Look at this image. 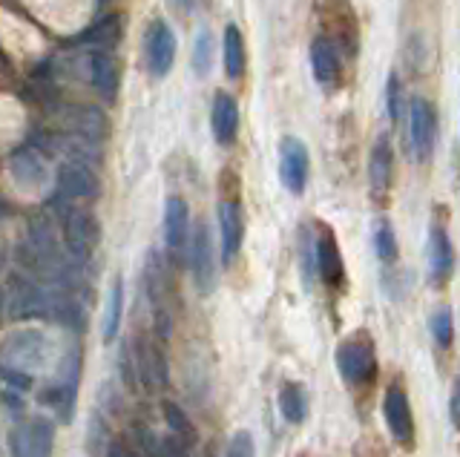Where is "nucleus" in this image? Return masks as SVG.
I'll list each match as a JSON object with an SVG mask.
<instances>
[{
	"label": "nucleus",
	"instance_id": "obj_29",
	"mask_svg": "<svg viewBox=\"0 0 460 457\" xmlns=\"http://www.w3.org/2000/svg\"><path fill=\"white\" fill-rule=\"evenodd\" d=\"M383 95H385V113H389V118H392L394 124H401L406 98H403V83H401V78L394 75V72H392L389 83H385V92Z\"/></svg>",
	"mask_w": 460,
	"mask_h": 457
},
{
	"label": "nucleus",
	"instance_id": "obj_23",
	"mask_svg": "<svg viewBox=\"0 0 460 457\" xmlns=\"http://www.w3.org/2000/svg\"><path fill=\"white\" fill-rule=\"evenodd\" d=\"M222 58H225V72L227 78H239L242 72H245V38H242V32L236 23H230L225 29V41H222Z\"/></svg>",
	"mask_w": 460,
	"mask_h": 457
},
{
	"label": "nucleus",
	"instance_id": "obj_22",
	"mask_svg": "<svg viewBox=\"0 0 460 457\" xmlns=\"http://www.w3.org/2000/svg\"><path fill=\"white\" fill-rule=\"evenodd\" d=\"M280 412L290 426L305 423L308 417V394L299 382H285L280 389Z\"/></svg>",
	"mask_w": 460,
	"mask_h": 457
},
{
	"label": "nucleus",
	"instance_id": "obj_19",
	"mask_svg": "<svg viewBox=\"0 0 460 457\" xmlns=\"http://www.w3.org/2000/svg\"><path fill=\"white\" fill-rule=\"evenodd\" d=\"M392 173H394V150L389 138H380L369 155V182H371L374 196H383L385 190H389Z\"/></svg>",
	"mask_w": 460,
	"mask_h": 457
},
{
	"label": "nucleus",
	"instance_id": "obj_35",
	"mask_svg": "<svg viewBox=\"0 0 460 457\" xmlns=\"http://www.w3.org/2000/svg\"><path fill=\"white\" fill-rule=\"evenodd\" d=\"M162 457H190L187 454V443H181L178 437L162 440Z\"/></svg>",
	"mask_w": 460,
	"mask_h": 457
},
{
	"label": "nucleus",
	"instance_id": "obj_12",
	"mask_svg": "<svg viewBox=\"0 0 460 457\" xmlns=\"http://www.w3.org/2000/svg\"><path fill=\"white\" fill-rule=\"evenodd\" d=\"M190 239V210L187 201L181 196H171L164 201V245L173 250V254H181L187 248Z\"/></svg>",
	"mask_w": 460,
	"mask_h": 457
},
{
	"label": "nucleus",
	"instance_id": "obj_10",
	"mask_svg": "<svg viewBox=\"0 0 460 457\" xmlns=\"http://www.w3.org/2000/svg\"><path fill=\"white\" fill-rule=\"evenodd\" d=\"M58 193L78 201V199H95L99 196V178H95L92 167H87L83 162H67L58 170Z\"/></svg>",
	"mask_w": 460,
	"mask_h": 457
},
{
	"label": "nucleus",
	"instance_id": "obj_31",
	"mask_svg": "<svg viewBox=\"0 0 460 457\" xmlns=\"http://www.w3.org/2000/svg\"><path fill=\"white\" fill-rule=\"evenodd\" d=\"M132 437H136L139 452L147 457H162V440L155 437V431L147 423H132Z\"/></svg>",
	"mask_w": 460,
	"mask_h": 457
},
{
	"label": "nucleus",
	"instance_id": "obj_24",
	"mask_svg": "<svg viewBox=\"0 0 460 457\" xmlns=\"http://www.w3.org/2000/svg\"><path fill=\"white\" fill-rule=\"evenodd\" d=\"M162 414H164V423H167V429H171L173 437H178L181 443H187V446L190 443H196V426H193V420L187 417V412L178 403L164 400Z\"/></svg>",
	"mask_w": 460,
	"mask_h": 457
},
{
	"label": "nucleus",
	"instance_id": "obj_14",
	"mask_svg": "<svg viewBox=\"0 0 460 457\" xmlns=\"http://www.w3.org/2000/svg\"><path fill=\"white\" fill-rule=\"evenodd\" d=\"M210 130H213L216 144H222V147L234 144L239 132V104L234 95L216 92L213 106H210Z\"/></svg>",
	"mask_w": 460,
	"mask_h": 457
},
{
	"label": "nucleus",
	"instance_id": "obj_2",
	"mask_svg": "<svg viewBox=\"0 0 460 457\" xmlns=\"http://www.w3.org/2000/svg\"><path fill=\"white\" fill-rule=\"evenodd\" d=\"M334 363L340 368V374L351 386H369L377 377V351L369 334H354L351 340L340 343L334 354Z\"/></svg>",
	"mask_w": 460,
	"mask_h": 457
},
{
	"label": "nucleus",
	"instance_id": "obj_3",
	"mask_svg": "<svg viewBox=\"0 0 460 457\" xmlns=\"http://www.w3.org/2000/svg\"><path fill=\"white\" fill-rule=\"evenodd\" d=\"M55 452V423L46 417H35L29 423H20L9 435L12 457H52Z\"/></svg>",
	"mask_w": 460,
	"mask_h": 457
},
{
	"label": "nucleus",
	"instance_id": "obj_4",
	"mask_svg": "<svg viewBox=\"0 0 460 457\" xmlns=\"http://www.w3.org/2000/svg\"><path fill=\"white\" fill-rule=\"evenodd\" d=\"M308 176H311V162L305 144L294 136H285L280 144V182L285 185L288 193L302 196L305 193Z\"/></svg>",
	"mask_w": 460,
	"mask_h": 457
},
{
	"label": "nucleus",
	"instance_id": "obj_20",
	"mask_svg": "<svg viewBox=\"0 0 460 457\" xmlns=\"http://www.w3.org/2000/svg\"><path fill=\"white\" fill-rule=\"evenodd\" d=\"M6 308H9V317H15V319H20V317H38L41 311L46 308V296L35 285L20 282V285H15L9 291V305Z\"/></svg>",
	"mask_w": 460,
	"mask_h": 457
},
{
	"label": "nucleus",
	"instance_id": "obj_25",
	"mask_svg": "<svg viewBox=\"0 0 460 457\" xmlns=\"http://www.w3.org/2000/svg\"><path fill=\"white\" fill-rule=\"evenodd\" d=\"M75 394H78V386H72V382H55V386H50L44 394H41V400L55 408L58 417H60V423H69L72 420V406H75Z\"/></svg>",
	"mask_w": 460,
	"mask_h": 457
},
{
	"label": "nucleus",
	"instance_id": "obj_9",
	"mask_svg": "<svg viewBox=\"0 0 460 457\" xmlns=\"http://www.w3.org/2000/svg\"><path fill=\"white\" fill-rule=\"evenodd\" d=\"M64 239H67L69 254L83 262L101 239L99 222H95L90 213L69 208V210H64Z\"/></svg>",
	"mask_w": 460,
	"mask_h": 457
},
{
	"label": "nucleus",
	"instance_id": "obj_28",
	"mask_svg": "<svg viewBox=\"0 0 460 457\" xmlns=\"http://www.w3.org/2000/svg\"><path fill=\"white\" fill-rule=\"evenodd\" d=\"M429 331L434 336V343L440 348H449L452 345V336H455V319H452V311L449 308H438L434 314L429 317Z\"/></svg>",
	"mask_w": 460,
	"mask_h": 457
},
{
	"label": "nucleus",
	"instance_id": "obj_27",
	"mask_svg": "<svg viewBox=\"0 0 460 457\" xmlns=\"http://www.w3.org/2000/svg\"><path fill=\"white\" fill-rule=\"evenodd\" d=\"M190 67L196 72L199 78H204L208 72L213 69V35L208 29L199 32L196 43H193V58H190Z\"/></svg>",
	"mask_w": 460,
	"mask_h": 457
},
{
	"label": "nucleus",
	"instance_id": "obj_8",
	"mask_svg": "<svg viewBox=\"0 0 460 457\" xmlns=\"http://www.w3.org/2000/svg\"><path fill=\"white\" fill-rule=\"evenodd\" d=\"M383 414H385V426H389L392 437L397 443H403V446H411V440H415V417H411L408 394L401 382H392V386L385 389Z\"/></svg>",
	"mask_w": 460,
	"mask_h": 457
},
{
	"label": "nucleus",
	"instance_id": "obj_7",
	"mask_svg": "<svg viewBox=\"0 0 460 457\" xmlns=\"http://www.w3.org/2000/svg\"><path fill=\"white\" fill-rule=\"evenodd\" d=\"M408 138H411V153L417 162H426L434 150V138H438V115L434 106L423 98H415L408 106Z\"/></svg>",
	"mask_w": 460,
	"mask_h": 457
},
{
	"label": "nucleus",
	"instance_id": "obj_26",
	"mask_svg": "<svg viewBox=\"0 0 460 457\" xmlns=\"http://www.w3.org/2000/svg\"><path fill=\"white\" fill-rule=\"evenodd\" d=\"M374 254L383 264H394L397 259V236H394V227L380 219L377 227H374Z\"/></svg>",
	"mask_w": 460,
	"mask_h": 457
},
{
	"label": "nucleus",
	"instance_id": "obj_21",
	"mask_svg": "<svg viewBox=\"0 0 460 457\" xmlns=\"http://www.w3.org/2000/svg\"><path fill=\"white\" fill-rule=\"evenodd\" d=\"M121 319H124V280L115 276L110 285V296H107L104 308V322H101V336L104 343H113L121 331Z\"/></svg>",
	"mask_w": 460,
	"mask_h": 457
},
{
	"label": "nucleus",
	"instance_id": "obj_17",
	"mask_svg": "<svg viewBox=\"0 0 460 457\" xmlns=\"http://www.w3.org/2000/svg\"><path fill=\"white\" fill-rule=\"evenodd\" d=\"M429 273H432V282L443 285L446 280L452 276V264H455V250H452V239L449 233L443 231L440 225H434L429 231Z\"/></svg>",
	"mask_w": 460,
	"mask_h": 457
},
{
	"label": "nucleus",
	"instance_id": "obj_34",
	"mask_svg": "<svg viewBox=\"0 0 460 457\" xmlns=\"http://www.w3.org/2000/svg\"><path fill=\"white\" fill-rule=\"evenodd\" d=\"M153 331H155V340H159V343L171 340V314H167L164 308H155V314H153Z\"/></svg>",
	"mask_w": 460,
	"mask_h": 457
},
{
	"label": "nucleus",
	"instance_id": "obj_30",
	"mask_svg": "<svg viewBox=\"0 0 460 457\" xmlns=\"http://www.w3.org/2000/svg\"><path fill=\"white\" fill-rule=\"evenodd\" d=\"M110 431H107V423H104V417L101 414H92L90 417V431H87V449L92 454H99L104 452L107 454V446H110Z\"/></svg>",
	"mask_w": 460,
	"mask_h": 457
},
{
	"label": "nucleus",
	"instance_id": "obj_1",
	"mask_svg": "<svg viewBox=\"0 0 460 457\" xmlns=\"http://www.w3.org/2000/svg\"><path fill=\"white\" fill-rule=\"evenodd\" d=\"M50 343L38 328L12 331L0 343V366L4 371H18V374H35L46 366Z\"/></svg>",
	"mask_w": 460,
	"mask_h": 457
},
{
	"label": "nucleus",
	"instance_id": "obj_18",
	"mask_svg": "<svg viewBox=\"0 0 460 457\" xmlns=\"http://www.w3.org/2000/svg\"><path fill=\"white\" fill-rule=\"evenodd\" d=\"M9 173L15 178V185L23 190H38L50 182V170H46L44 159L35 150H20L9 164Z\"/></svg>",
	"mask_w": 460,
	"mask_h": 457
},
{
	"label": "nucleus",
	"instance_id": "obj_5",
	"mask_svg": "<svg viewBox=\"0 0 460 457\" xmlns=\"http://www.w3.org/2000/svg\"><path fill=\"white\" fill-rule=\"evenodd\" d=\"M176 35L167 20H153L147 29V38H144V52H147V69L153 78H164L167 72L173 69L176 61Z\"/></svg>",
	"mask_w": 460,
	"mask_h": 457
},
{
	"label": "nucleus",
	"instance_id": "obj_15",
	"mask_svg": "<svg viewBox=\"0 0 460 457\" xmlns=\"http://www.w3.org/2000/svg\"><path fill=\"white\" fill-rule=\"evenodd\" d=\"M219 233H222V262L236 259L242 239H245V219H242L239 201H219Z\"/></svg>",
	"mask_w": 460,
	"mask_h": 457
},
{
	"label": "nucleus",
	"instance_id": "obj_11",
	"mask_svg": "<svg viewBox=\"0 0 460 457\" xmlns=\"http://www.w3.org/2000/svg\"><path fill=\"white\" fill-rule=\"evenodd\" d=\"M311 69L320 87H334L340 78V43L329 35H317L311 41Z\"/></svg>",
	"mask_w": 460,
	"mask_h": 457
},
{
	"label": "nucleus",
	"instance_id": "obj_36",
	"mask_svg": "<svg viewBox=\"0 0 460 457\" xmlns=\"http://www.w3.org/2000/svg\"><path fill=\"white\" fill-rule=\"evenodd\" d=\"M99 406L104 408V412H115V406H118V400H115V382H104V389L99 394Z\"/></svg>",
	"mask_w": 460,
	"mask_h": 457
},
{
	"label": "nucleus",
	"instance_id": "obj_32",
	"mask_svg": "<svg viewBox=\"0 0 460 457\" xmlns=\"http://www.w3.org/2000/svg\"><path fill=\"white\" fill-rule=\"evenodd\" d=\"M118 371H121V382H124V389L136 391L139 389V374H136V357H132V345L124 343L118 351Z\"/></svg>",
	"mask_w": 460,
	"mask_h": 457
},
{
	"label": "nucleus",
	"instance_id": "obj_16",
	"mask_svg": "<svg viewBox=\"0 0 460 457\" xmlns=\"http://www.w3.org/2000/svg\"><path fill=\"white\" fill-rule=\"evenodd\" d=\"M90 72H92V87L99 90V95L107 104H113L121 87V69L115 64V58L107 50H95L90 55Z\"/></svg>",
	"mask_w": 460,
	"mask_h": 457
},
{
	"label": "nucleus",
	"instance_id": "obj_13",
	"mask_svg": "<svg viewBox=\"0 0 460 457\" xmlns=\"http://www.w3.org/2000/svg\"><path fill=\"white\" fill-rule=\"evenodd\" d=\"M313 256H317V273L325 285L337 288L343 282V273H345L343 254H340V245H337L331 231H322L317 239H313Z\"/></svg>",
	"mask_w": 460,
	"mask_h": 457
},
{
	"label": "nucleus",
	"instance_id": "obj_37",
	"mask_svg": "<svg viewBox=\"0 0 460 457\" xmlns=\"http://www.w3.org/2000/svg\"><path fill=\"white\" fill-rule=\"evenodd\" d=\"M449 412H452V420L460 426V380H457V386H455V394H452V406H449Z\"/></svg>",
	"mask_w": 460,
	"mask_h": 457
},
{
	"label": "nucleus",
	"instance_id": "obj_6",
	"mask_svg": "<svg viewBox=\"0 0 460 457\" xmlns=\"http://www.w3.org/2000/svg\"><path fill=\"white\" fill-rule=\"evenodd\" d=\"M190 273L193 282L202 294H210L216 285V254H213V239L210 227L199 222L196 231L190 236Z\"/></svg>",
	"mask_w": 460,
	"mask_h": 457
},
{
	"label": "nucleus",
	"instance_id": "obj_33",
	"mask_svg": "<svg viewBox=\"0 0 460 457\" xmlns=\"http://www.w3.org/2000/svg\"><path fill=\"white\" fill-rule=\"evenodd\" d=\"M225 457H257V446H253L250 431H236L227 443V454Z\"/></svg>",
	"mask_w": 460,
	"mask_h": 457
}]
</instances>
